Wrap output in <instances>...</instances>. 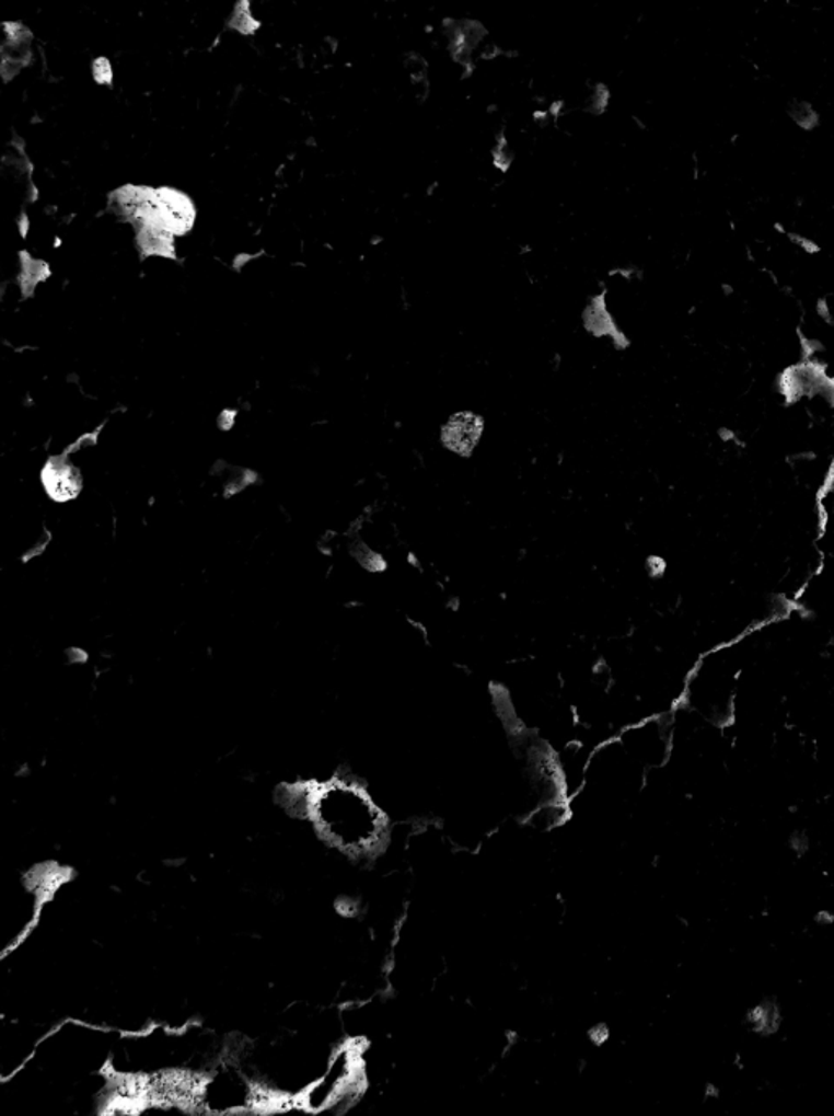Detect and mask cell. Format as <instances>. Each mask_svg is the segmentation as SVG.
Here are the masks:
<instances>
[{"instance_id":"10","label":"cell","mask_w":834,"mask_h":1116,"mask_svg":"<svg viewBox=\"0 0 834 1116\" xmlns=\"http://www.w3.org/2000/svg\"><path fill=\"white\" fill-rule=\"evenodd\" d=\"M93 76H95L96 82L112 83L113 72L108 59H96L95 65H93Z\"/></svg>"},{"instance_id":"9","label":"cell","mask_w":834,"mask_h":1116,"mask_svg":"<svg viewBox=\"0 0 834 1116\" xmlns=\"http://www.w3.org/2000/svg\"><path fill=\"white\" fill-rule=\"evenodd\" d=\"M139 245L146 255L173 256L172 233L162 227L142 226L139 233Z\"/></svg>"},{"instance_id":"4","label":"cell","mask_w":834,"mask_h":1116,"mask_svg":"<svg viewBox=\"0 0 834 1116\" xmlns=\"http://www.w3.org/2000/svg\"><path fill=\"white\" fill-rule=\"evenodd\" d=\"M268 1092L235 1065L209 1068L193 1085L192 1107L210 1116L245 1115L265 1105Z\"/></svg>"},{"instance_id":"2","label":"cell","mask_w":834,"mask_h":1116,"mask_svg":"<svg viewBox=\"0 0 834 1116\" xmlns=\"http://www.w3.org/2000/svg\"><path fill=\"white\" fill-rule=\"evenodd\" d=\"M305 810L326 843L350 855L370 854L386 837V817L359 784L332 780L305 795Z\"/></svg>"},{"instance_id":"5","label":"cell","mask_w":834,"mask_h":1116,"mask_svg":"<svg viewBox=\"0 0 834 1116\" xmlns=\"http://www.w3.org/2000/svg\"><path fill=\"white\" fill-rule=\"evenodd\" d=\"M615 738L642 771L662 768L672 755V727L660 716L627 725Z\"/></svg>"},{"instance_id":"7","label":"cell","mask_w":834,"mask_h":1116,"mask_svg":"<svg viewBox=\"0 0 834 1116\" xmlns=\"http://www.w3.org/2000/svg\"><path fill=\"white\" fill-rule=\"evenodd\" d=\"M483 433L482 417L472 413H462L453 416L443 426L442 440L447 449L468 457L478 444Z\"/></svg>"},{"instance_id":"8","label":"cell","mask_w":834,"mask_h":1116,"mask_svg":"<svg viewBox=\"0 0 834 1116\" xmlns=\"http://www.w3.org/2000/svg\"><path fill=\"white\" fill-rule=\"evenodd\" d=\"M43 481H45L46 490L49 491V494L58 501H68L70 497L76 496L80 490V480L77 471L69 467V464L58 463V461H53L46 468Z\"/></svg>"},{"instance_id":"3","label":"cell","mask_w":834,"mask_h":1116,"mask_svg":"<svg viewBox=\"0 0 834 1116\" xmlns=\"http://www.w3.org/2000/svg\"><path fill=\"white\" fill-rule=\"evenodd\" d=\"M363 1048L357 1042L336 1045L315 1079L297 1095V1107L306 1114L352 1107L366 1088Z\"/></svg>"},{"instance_id":"1","label":"cell","mask_w":834,"mask_h":1116,"mask_svg":"<svg viewBox=\"0 0 834 1116\" xmlns=\"http://www.w3.org/2000/svg\"><path fill=\"white\" fill-rule=\"evenodd\" d=\"M115 1042L108 1028L70 1019L49 1028L25 1069L46 1094L69 1097L80 1082L108 1072Z\"/></svg>"},{"instance_id":"6","label":"cell","mask_w":834,"mask_h":1116,"mask_svg":"<svg viewBox=\"0 0 834 1116\" xmlns=\"http://www.w3.org/2000/svg\"><path fill=\"white\" fill-rule=\"evenodd\" d=\"M196 210L192 200L175 189L157 192L155 210L150 226L162 227L170 233H186L195 222Z\"/></svg>"}]
</instances>
